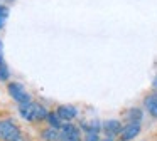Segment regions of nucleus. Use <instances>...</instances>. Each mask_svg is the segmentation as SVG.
Returning <instances> with one entry per match:
<instances>
[{
    "label": "nucleus",
    "instance_id": "nucleus-7",
    "mask_svg": "<svg viewBox=\"0 0 157 141\" xmlns=\"http://www.w3.org/2000/svg\"><path fill=\"white\" fill-rule=\"evenodd\" d=\"M122 118H123L125 123H142V119H144V107H139V106L127 107V109L122 113Z\"/></svg>",
    "mask_w": 157,
    "mask_h": 141
},
{
    "label": "nucleus",
    "instance_id": "nucleus-6",
    "mask_svg": "<svg viewBox=\"0 0 157 141\" xmlns=\"http://www.w3.org/2000/svg\"><path fill=\"white\" fill-rule=\"evenodd\" d=\"M123 121L120 119H106L103 121V129L101 133L105 134V136H112V138H118L120 136V131H122L123 128Z\"/></svg>",
    "mask_w": 157,
    "mask_h": 141
},
{
    "label": "nucleus",
    "instance_id": "nucleus-14",
    "mask_svg": "<svg viewBox=\"0 0 157 141\" xmlns=\"http://www.w3.org/2000/svg\"><path fill=\"white\" fill-rule=\"evenodd\" d=\"M100 133H85L83 136V141H100Z\"/></svg>",
    "mask_w": 157,
    "mask_h": 141
},
{
    "label": "nucleus",
    "instance_id": "nucleus-3",
    "mask_svg": "<svg viewBox=\"0 0 157 141\" xmlns=\"http://www.w3.org/2000/svg\"><path fill=\"white\" fill-rule=\"evenodd\" d=\"M7 91H9V94H10L12 99L17 101L19 104L31 103V101H32L31 99V94L24 89V86H22L21 82H9L7 84Z\"/></svg>",
    "mask_w": 157,
    "mask_h": 141
},
{
    "label": "nucleus",
    "instance_id": "nucleus-12",
    "mask_svg": "<svg viewBox=\"0 0 157 141\" xmlns=\"http://www.w3.org/2000/svg\"><path fill=\"white\" fill-rule=\"evenodd\" d=\"M7 19H9V7L7 5H0V29H4Z\"/></svg>",
    "mask_w": 157,
    "mask_h": 141
},
{
    "label": "nucleus",
    "instance_id": "nucleus-1",
    "mask_svg": "<svg viewBox=\"0 0 157 141\" xmlns=\"http://www.w3.org/2000/svg\"><path fill=\"white\" fill-rule=\"evenodd\" d=\"M19 113L24 119H27L29 123H39V121L48 119V109L39 103H22L19 104Z\"/></svg>",
    "mask_w": 157,
    "mask_h": 141
},
{
    "label": "nucleus",
    "instance_id": "nucleus-8",
    "mask_svg": "<svg viewBox=\"0 0 157 141\" xmlns=\"http://www.w3.org/2000/svg\"><path fill=\"white\" fill-rule=\"evenodd\" d=\"M56 113L59 114V118H61L63 121H73L78 116V109H76V106H73V104H61V106L56 107Z\"/></svg>",
    "mask_w": 157,
    "mask_h": 141
},
{
    "label": "nucleus",
    "instance_id": "nucleus-18",
    "mask_svg": "<svg viewBox=\"0 0 157 141\" xmlns=\"http://www.w3.org/2000/svg\"><path fill=\"white\" fill-rule=\"evenodd\" d=\"M117 138H112V136H105V138H101L100 141H115Z\"/></svg>",
    "mask_w": 157,
    "mask_h": 141
},
{
    "label": "nucleus",
    "instance_id": "nucleus-4",
    "mask_svg": "<svg viewBox=\"0 0 157 141\" xmlns=\"http://www.w3.org/2000/svg\"><path fill=\"white\" fill-rule=\"evenodd\" d=\"M142 106L152 119H157V89H150L149 92L144 94Z\"/></svg>",
    "mask_w": 157,
    "mask_h": 141
},
{
    "label": "nucleus",
    "instance_id": "nucleus-22",
    "mask_svg": "<svg viewBox=\"0 0 157 141\" xmlns=\"http://www.w3.org/2000/svg\"><path fill=\"white\" fill-rule=\"evenodd\" d=\"M154 141H157V139H154Z\"/></svg>",
    "mask_w": 157,
    "mask_h": 141
},
{
    "label": "nucleus",
    "instance_id": "nucleus-16",
    "mask_svg": "<svg viewBox=\"0 0 157 141\" xmlns=\"http://www.w3.org/2000/svg\"><path fill=\"white\" fill-rule=\"evenodd\" d=\"M152 89H157V74L154 76V79H152Z\"/></svg>",
    "mask_w": 157,
    "mask_h": 141
},
{
    "label": "nucleus",
    "instance_id": "nucleus-19",
    "mask_svg": "<svg viewBox=\"0 0 157 141\" xmlns=\"http://www.w3.org/2000/svg\"><path fill=\"white\" fill-rule=\"evenodd\" d=\"M64 141H81V139H64Z\"/></svg>",
    "mask_w": 157,
    "mask_h": 141
},
{
    "label": "nucleus",
    "instance_id": "nucleus-15",
    "mask_svg": "<svg viewBox=\"0 0 157 141\" xmlns=\"http://www.w3.org/2000/svg\"><path fill=\"white\" fill-rule=\"evenodd\" d=\"M14 141H31V138H29V134H25V133H21L17 138H15Z\"/></svg>",
    "mask_w": 157,
    "mask_h": 141
},
{
    "label": "nucleus",
    "instance_id": "nucleus-10",
    "mask_svg": "<svg viewBox=\"0 0 157 141\" xmlns=\"http://www.w3.org/2000/svg\"><path fill=\"white\" fill-rule=\"evenodd\" d=\"M41 138L44 141H63L61 128H54V126L44 128V129L41 131Z\"/></svg>",
    "mask_w": 157,
    "mask_h": 141
},
{
    "label": "nucleus",
    "instance_id": "nucleus-11",
    "mask_svg": "<svg viewBox=\"0 0 157 141\" xmlns=\"http://www.w3.org/2000/svg\"><path fill=\"white\" fill-rule=\"evenodd\" d=\"M49 123V126H54V128H61L63 126V119L59 118V114L56 113V111H51V113L48 114V119H46Z\"/></svg>",
    "mask_w": 157,
    "mask_h": 141
},
{
    "label": "nucleus",
    "instance_id": "nucleus-21",
    "mask_svg": "<svg viewBox=\"0 0 157 141\" xmlns=\"http://www.w3.org/2000/svg\"><path fill=\"white\" fill-rule=\"evenodd\" d=\"M115 141H122V139H118V138H117V139H115Z\"/></svg>",
    "mask_w": 157,
    "mask_h": 141
},
{
    "label": "nucleus",
    "instance_id": "nucleus-5",
    "mask_svg": "<svg viewBox=\"0 0 157 141\" xmlns=\"http://www.w3.org/2000/svg\"><path fill=\"white\" fill-rule=\"evenodd\" d=\"M142 133V123H125L120 131L118 139L122 141H132Z\"/></svg>",
    "mask_w": 157,
    "mask_h": 141
},
{
    "label": "nucleus",
    "instance_id": "nucleus-17",
    "mask_svg": "<svg viewBox=\"0 0 157 141\" xmlns=\"http://www.w3.org/2000/svg\"><path fill=\"white\" fill-rule=\"evenodd\" d=\"M2 45H4V44H2V40H0V60L4 59V47Z\"/></svg>",
    "mask_w": 157,
    "mask_h": 141
},
{
    "label": "nucleus",
    "instance_id": "nucleus-13",
    "mask_svg": "<svg viewBox=\"0 0 157 141\" xmlns=\"http://www.w3.org/2000/svg\"><path fill=\"white\" fill-rule=\"evenodd\" d=\"M10 77V72H9V67L5 66L4 59L0 60V81H7Z\"/></svg>",
    "mask_w": 157,
    "mask_h": 141
},
{
    "label": "nucleus",
    "instance_id": "nucleus-20",
    "mask_svg": "<svg viewBox=\"0 0 157 141\" xmlns=\"http://www.w3.org/2000/svg\"><path fill=\"white\" fill-rule=\"evenodd\" d=\"M5 2H14V0H5Z\"/></svg>",
    "mask_w": 157,
    "mask_h": 141
},
{
    "label": "nucleus",
    "instance_id": "nucleus-2",
    "mask_svg": "<svg viewBox=\"0 0 157 141\" xmlns=\"http://www.w3.org/2000/svg\"><path fill=\"white\" fill-rule=\"evenodd\" d=\"M21 133L22 129L14 118H2L0 119V141H14Z\"/></svg>",
    "mask_w": 157,
    "mask_h": 141
},
{
    "label": "nucleus",
    "instance_id": "nucleus-9",
    "mask_svg": "<svg viewBox=\"0 0 157 141\" xmlns=\"http://www.w3.org/2000/svg\"><path fill=\"white\" fill-rule=\"evenodd\" d=\"M79 128L85 133H101L103 129V121L100 119H90V121H81Z\"/></svg>",
    "mask_w": 157,
    "mask_h": 141
}]
</instances>
